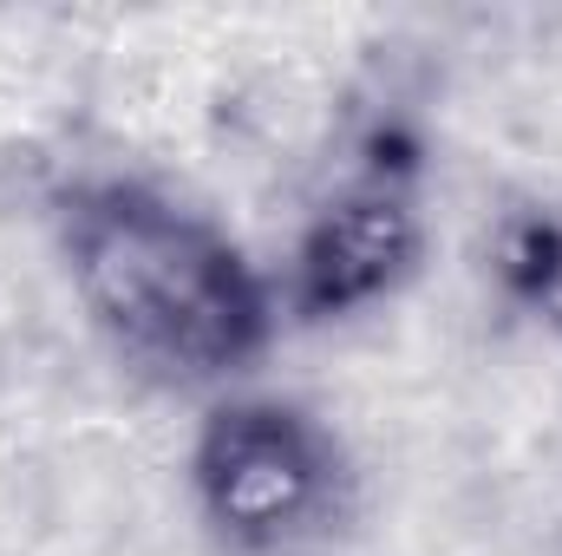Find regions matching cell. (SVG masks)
Instances as JSON below:
<instances>
[{"instance_id": "6da1fadb", "label": "cell", "mask_w": 562, "mask_h": 556, "mask_svg": "<svg viewBox=\"0 0 562 556\" xmlns=\"http://www.w3.org/2000/svg\"><path fill=\"white\" fill-rule=\"evenodd\" d=\"M72 276L99 327L177 380L223 374L262 341V294L236 249L138 190H105L72 216Z\"/></svg>"}, {"instance_id": "7a4b0ae2", "label": "cell", "mask_w": 562, "mask_h": 556, "mask_svg": "<svg viewBox=\"0 0 562 556\" xmlns=\"http://www.w3.org/2000/svg\"><path fill=\"white\" fill-rule=\"evenodd\" d=\"M196 485L210 518L243 544H281L321 511L327 491V445L314 425L281 407H229L203 432Z\"/></svg>"}, {"instance_id": "3957f363", "label": "cell", "mask_w": 562, "mask_h": 556, "mask_svg": "<svg viewBox=\"0 0 562 556\" xmlns=\"http://www.w3.org/2000/svg\"><path fill=\"white\" fill-rule=\"evenodd\" d=\"M413 256V216L400 197H347L301 256V294L307 308H353L380 294Z\"/></svg>"}]
</instances>
